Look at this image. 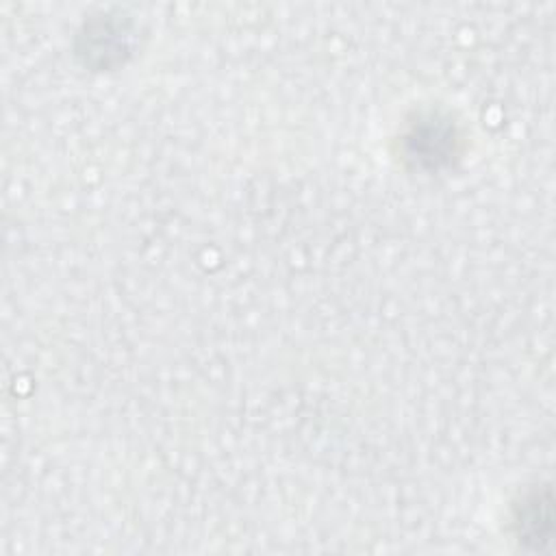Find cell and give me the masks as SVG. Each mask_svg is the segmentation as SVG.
<instances>
[{
  "instance_id": "obj_1",
  "label": "cell",
  "mask_w": 556,
  "mask_h": 556,
  "mask_svg": "<svg viewBox=\"0 0 556 556\" xmlns=\"http://www.w3.org/2000/svg\"><path fill=\"white\" fill-rule=\"evenodd\" d=\"M458 128L441 113L417 115L402 135V154L424 172H439L458 156Z\"/></svg>"
},
{
  "instance_id": "obj_3",
  "label": "cell",
  "mask_w": 556,
  "mask_h": 556,
  "mask_svg": "<svg viewBox=\"0 0 556 556\" xmlns=\"http://www.w3.org/2000/svg\"><path fill=\"white\" fill-rule=\"evenodd\" d=\"M100 26L106 37H100L96 30H91L85 24V48L80 54H85L87 63H93L96 67H111L124 61L126 54H130V33L124 28L122 22L115 20H100Z\"/></svg>"
},
{
  "instance_id": "obj_2",
  "label": "cell",
  "mask_w": 556,
  "mask_h": 556,
  "mask_svg": "<svg viewBox=\"0 0 556 556\" xmlns=\"http://www.w3.org/2000/svg\"><path fill=\"white\" fill-rule=\"evenodd\" d=\"M515 541L530 552H545L554 536V500L549 486H532L513 506Z\"/></svg>"
}]
</instances>
